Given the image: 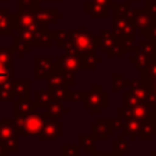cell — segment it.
Listing matches in <instances>:
<instances>
[{
    "label": "cell",
    "instance_id": "1",
    "mask_svg": "<svg viewBox=\"0 0 156 156\" xmlns=\"http://www.w3.org/2000/svg\"><path fill=\"white\" fill-rule=\"evenodd\" d=\"M67 40L63 44L66 52L73 54L79 58L96 55V37L87 29H71L67 30Z\"/></svg>",
    "mask_w": 156,
    "mask_h": 156
},
{
    "label": "cell",
    "instance_id": "2",
    "mask_svg": "<svg viewBox=\"0 0 156 156\" xmlns=\"http://www.w3.org/2000/svg\"><path fill=\"white\" fill-rule=\"evenodd\" d=\"M113 9V34L117 38V40L122 44L123 40L134 37V23H133V10L130 9V5L128 1L119 4V2H112Z\"/></svg>",
    "mask_w": 156,
    "mask_h": 156
},
{
    "label": "cell",
    "instance_id": "3",
    "mask_svg": "<svg viewBox=\"0 0 156 156\" xmlns=\"http://www.w3.org/2000/svg\"><path fill=\"white\" fill-rule=\"evenodd\" d=\"M48 115L45 113H30L26 116H17L12 118V122L20 135H38L40 134Z\"/></svg>",
    "mask_w": 156,
    "mask_h": 156
},
{
    "label": "cell",
    "instance_id": "4",
    "mask_svg": "<svg viewBox=\"0 0 156 156\" xmlns=\"http://www.w3.org/2000/svg\"><path fill=\"white\" fill-rule=\"evenodd\" d=\"M80 101L91 113H100L107 107V93L100 85H91L90 90L80 91Z\"/></svg>",
    "mask_w": 156,
    "mask_h": 156
},
{
    "label": "cell",
    "instance_id": "5",
    "mask_svg": "<svg viewBox=\"0 0 156 156\" xmlns=\"http://www.w3.org/2000/svg\"><path fill=\"white\" fill-rule=\"evenodd\" d=\"M21 40L32 46H51L52 38L50 35V30L48 28H24L20 29L18 34H16Z\"/></svg>",
    "mask_w": 156,
    "mask_h": 156
},
{
    "label": "cell",
    "instance_id": "6",
    "mask_svg": "<svg viewBox=\"0 0 156 156\" xmlns=\"http://www.w3.org/2000/svg\"><path fill=\"white\" fill-rule=\"evenodd\" d=\"M18 132L12 122V118H4L0 123V143L7 152L18 151Z\"/></svg>",
    "mask_w": 156,
    "mask_h": 156
},
{
    "label": "cell",
    "instance_id": "7",
    "mask_svg": "<svg viewBox=\"0 0 156 156\" xmlns=\"http://www.w3.org/2000/svg\"><path fill=\"white\" fill-rule=\"evenodd\" d=\"M95 37H96L98 45L101 48L104 52L107 54L108 57H113V56L123 57L124 56V50L112 32L104 29L100 35H95Z\"/></svg>",
    "mask_w": 156,
    "mask_h": 156
},
{
    "label": "cell",
    "instance_id": "8",
    "mask_svg": "<svg viewBox=\"0 0 156 156\" xmlns=\"http://www.w3.org/2000/svg\"><path fill=\"white\" fill-rule=\"evenodd\" d=\"M12 20L13 30H20L24 28H46L39 24L35 18L34 11H18L17 13H10Z\"/></svg>",
    "mask_w": 156,
    "mask_h": 156
},
{
    "label": "cell",
    "instance_id": "9",
    "mask_svg": "<svg viewBox=\"0 0 156 156\" xmlns=\"http://www.w3.org/2000/svg\"><path fill=\"white\" fill-rule=\"evenodd\" d=\"M152 116L151 107L147 102H141L133 107H119L118 108V117L119 118H135L139 121H144Z\"/></svg>",
    "mask_w": 156,
    "mask_h": 156
},
{
    "label": "cell",
    "instance_id": "10",
    "mask_svg": "<svg viewBox=\"0 0 156 156\" xmlns=\"http://www.w3.org/2000/svg\"><path fill=\"white\" fill-rule=\"evenodd\" d=\"M60 72L67 73V74H76L82 69V61L78 56L66 52L65 55L60 56L56 62V68Z\"/></svg>",
    "mask_w": 156,
    "mask_h": 156
},
{
    "label": "cell",
    "instance_id": "11",
    "mask_svg": "<svg viewBox=\"0 0 156 156\" xmlns=\"http://www.w3.org/2000/svg\"><path fill=\"white\" fill-rule=\"evenodd\" d=\"M90 135L91 138L96 140H106L110 135L113 134V126L112 119L110 118H98L95 123L90 126Z\"/></svg>",
    "mask_w": 156,
    "mask_h": 156
},
{
    "label": "cell",
    "instance_id": "12",
    "mask_svg": "<svg viewBox=\"0 0 156 156\" xmlns=\"http://www.w3.org/2000/svg\"><path fill=\"white\" fill-rule=\"evenodd\" d=\"M133 23L135 29L140 30V33L143 34L145 30H147L149 28H151L152 26L156 24V18H154L145 7H135L133 9Z\"/></svg>",
    "mask_w": 156,
    "mask_h": 156
},
{
    "label": "cell",
    "instance_id": "13",
    "mask_svg": "<svg viewBox=\"0 0 156 156\" xmlns=\"http://www.w3.org/2000/svg\"><path fill=\"white\" fill-rule=\"evenodd\" d=\"M110 7H112L111 0H89L85 2V12L91 18H107Z\"/></svg>",
    "mask_w": 156,
    "mask_h": 156
},
{
    "label": "cell",
    "instance_id": "14",
    "mask_svg": "<svg viewBox=\"0 0 156 156\" xmlns=\"http://www.w3.org/2000/svg\"><path fill=\"white\" fill-rule=\"evenodd\" d=\"M35 18L43 27H46L48 24H56L60 18L63 17L61 12H58L57 7H41L39 6L34 11Z\"/></svg>",
    "mask_w": 156,
    "mask_h": 156
},
{
    "label": "cell",
    "instance_id": "15",
    "mask_svg": "<svg viewBox=\"0 0 156 156\" xmlns=\"http://www.w3.org/2000/svg\"><path fill=\"white\" fill-rule=\"evenodd\" d=\"M56 68L51 57H37L34 60V77L38 80L46 79Z\"/></svg>",
    "mask_w": 156,
    "mask_h": 156
},
{
    "label": "cell",
    "instance_id": "16",
    "mask_svg": "<svg viewBox=\"0 0 156 156\" xmlns=\"http://www.w3.org/2000/svg\"><path fill=\"white\" fill-rule=\"evenodd\" d=\"M63 134V127L58 122V119L49 118L46 119L41 132H40V140L41 141H48V140H55L58 136Z\"/></svg>",
    "mask_w": 156,
    "mask_h": 156
},
{
    "label": "cell",
    "instance_id": "17",
    "mask_svg": "<svg viewBox=\"0 0 156 156\" xmlns=\"http://www.w3.org/2000/svg\"><path fill=\"white\" fill-rule=\"evenodd\" d=\"M46 89L51 90L54 88H58V87H71L74 85V76L73 74H67L63 72H60L57 69H55L46 79Z\"/></svg>",
    "mask_w": 156,
    "mask_h": 156
},
{
    "label": "cell",
    "instance_id": "18",
    "mask_svg": "<svg viewBox=\"0 0 156 156\" xmlns=\"http://www.w3.org/2000/svg\"><path fill=\"white\" fill-rule=\"evenodd\" d=\"M129 87H130L129 91L133 96H135L140 102H146L149 95V87L141 78L138 80H130Z\"/></svg>",
    "mask_w": 156,
    "mask_h": 156
},
{
    "label": "cell",
    "instance_id": "19",
    "mask_svg": "<svg viewBox=\"0 0 156 156\" xmlns=\"http://www.w3.org/2000/svg\"><path fill=\"white\" fill-rule=\"evenodd\" d=\"M29 80L28 79H12V95L18 100H29Z\"/></svg>",
    "mask_w": 156,
    "mask_h": 156
},
{
    "label": "cell",
    "instance_id": "20",
    "mask_svg": "<svg viewBox=\"0 0 156 156\" xmlns=\"http://www.w3.org/2000/svg\"><path fill=\"white\" fill-rule=\"evenodd\" d=\"M154 135H156V122H155V115L152 113L151 117H149L141 122L139 136L141 140L147 141V140H151Z\"/></svg>",
    "mask_w": 156,
    "mask_h": 156
},
{
    "label": "cell",
    "instance_id": "21",
    "mask_svg": "<svg viewBox=\"0 0 156 156\" xmlns=\"http://www.w3.org/2000/svg\"><path fill=\"white\" fill-rule=\"evenodd\" d=\"M123 119V129L124 135L129 136V140H135L136 135H139V130L141 127V122L135 118H122Z\"/></svg>",
    "mask_w": 156,
    "mask_h": 156
},
{
    "label": "cell",
    "instance_id": "22",
    "mask_svg": "<svg viewBox=\"0 0 156 156\" xmlns=\"http://www.w3.org/2000/svg\"><path fill=\"white\" fill-rule=\"evenodd\" d=\"M13 33L12 20L7 7H0V35H11Z\"/></svg>",
    "mask_w": 156,
    "mask_h": 156
},
{
    "label": "cell",
    "instance_id": "23",
    "mask_svg": "<svg viewBox=\"0 0 156 156\" xmlns=\"http://www.w3.org/2000/svg\"><path fill=\"white\" fill-rule=\"evenodd\" d=\"M35 104L30 100H18L13 102V117L26 116L35 112Z\"/></svg>",
    "mask_w": 156,
    "mask_h": 156
},
{
    "label": "cell",
    "instance_id": "24",
    "mask_svg": "<svg viewBox=\"0 0 156 156\" xmlns=\"http://www.w3.org/2000/svg\"><path fill=\"white\" fill-rule=\"evenodd\" d=\"M69 108L63 106L62 102H58L56 100H52L48 106H46V115L49 118L54 119H60L63 117L65 113H68Z\"/></svg>",
    "mask_w": 156,
    "mask_h": 156
},
{
    "label": "cell",
    "instance_id": "25",
    "mask_svg": "<svg viewBox=\"0 0 156 156\" xmlns=\"http://www.w3.org/2000/svg\"><path fill=\"white\" fill-rule=\"evenodd\" d=\"M141 72V79L146 83L147 87L156 83V58L151 60L144 68L140 69Z\"/></svg>",
    "mask_w": 156,
    "mask_h": 156
},
{
    "label": "cell",
    "instance_id": "26",
    "mask_svg": "<svg viewBox=\"0 0 156 156\" xmlns=\"http://www.w3.org/2000/svg\"><path fill=\"white\" fill-rule=\"evenodd\" d=\"M129 61L134 65V67L136 69H141V68H144L151 61V57L146 52H144L139 46H136L135 50H134V56L130 57Z\"/></svg>",
    "mask_w": 156,
    "mask_h": 156
},
{
    "label": "cell",
    "instance_id": "27",
    "mask_svg": "<svg viewBox=\"0 0 156 156\" xmlns=\"http://www.w3.org/2000/svg\"><path fill=\"white\" fill-rule=\"evenodd\" d=\"M51 101H52V98H51V94L48 89L35 91V94H34L35 107H46Z\"/></svg>",
    "mask_w": 156,
    "mask_h": 156
},
{
    "label": "cell",
    "instance_id": "28",
    "mask_svg": "<svg viewBox=\"0 0 156 156\" xmlns=\"http://www.w3.org/2000/svg\"><path fill=\"white\" fill-rule=\"evenodd\" d=\"M13 100L12 95V80H7L0 84V102H9Z\"/></svg>",
    "mask_w": 156,
    "mask_h": 156
},
{
    "label": "cell",
    "instance_id": "29",
    "mask_svg": "<svg viewBox=\"0 0 156 156\" xmlns=\"http://www.w3.org/2000/svg\"><path fill=\"white\" fill-rule=\"evenodd\" d=\"M50 94H51V98L52 100H56L58 102H66L67 101V95H68V87L65 85V87H58V88H54L51 90H49Z\"/></svg>",
    "mask_w": 156,
    "mask_h": 156
},
{
    "label": "cell",
    "instance_id": "30",
    "mask_svg": "<svg viewBox=\"0 0 156 156\" xmlns=\"http://www.w3.org/2000/svg\"><path fill=\"white\" fill-rule=\"evenodd\" d=\"M13 48H0V62L9 66L13 67Z\"/></svg>",
    "mask_w": 156,
    "mask_h": 156
},
{
    "label": "cell",
    "instance_id": "31",
    "mask_svg": "<svg viewBox=\"0 0 156 156\" xmlns=\"http://www.w3.org/2000/svg\"><path fill=\"white\" fill-rule=\"evenodd\" d=\"M12 48H13V51H16L20 57H23L30 50V46L27 43H24L23 40H21L17 35H13V46Z\"/></svg>",
    "mask_w": 156,
    "mask_h": 156
},
{
    "label": "cell",
    "instance_id": "32",
    "mask_svg": "<svg viewBox=\"0 0 156 156\" xmlns=\"http://www.w3.org/2000/svg\"><path fill=\"white\" fill-rule=\"evenodd\" d=\"M49 30H50L52 41H55L60 48H62L67 40V35H68L67 30H63V29H49Z\"/></svg>",
    "mask_w": 156,
    "mask_h": 156
},
{
    "label": "cell",
    "instance_id": "33",
    "mask_svg": "<svg viewBox=\"0 0 156 156\" xmlns=\"http://www.w3.org/2000/svg\"><path fill=\"white\" fill-rule=\"evenodd\" d=\"M139 48H140L144 52H146V54L151 57V60L156 58V45H155L154 41L147 40V39H144V40L140 41Z\"/></svg>",
    "mask_w": 156,
    "mask_h": 156
},
{
    "label": "cell",
    "instance_id": "34",
    "mask_svg": "<svg viewBox=\"0 0 156 156\" xmlns=\"http://www.w3.org/2000/svg\"><path fill=\"white\" fill-rule=\"evenodd\" d=\"M82 61V68H96L98 63L102 61L101 57H98L96 55H90L80 58Z\"/></svg>",
    "mask_w": 156,
    "mask_h": 156
},
{
    "label": "cell",
    "instance_id": "35",
    "mask_svg": "<svg viewBox=\"0 0 156 156\" xmlns=\"http://www.w3.org/2000/svg\"><path fill=\"white\" fill-rule=\"evenodd\" d=\"M129 82L123 74H113V83H112V87H113V90L115 91H121L126 88V85H129Z\"/></svg>",
    "mask_w": 156,
    "mask_h": 156
},
{
    "label": "cell",
    "instance_id": "36",
    "mask_svg": "<svg viewBox=\"0 0 156 156\" xmlns=\"http://www.w3.org/2000/svg\"><path fill=\"white\" fill-rule=\"evenodd\" d=\"M79 145L82 147H84V150L88 151V152H91V151L96 150L95 140L91 138V135H80L79 136Z\"/></svg>",
    "mask_w": 156,
    "mask_h": 156
},
{
    "label": "cell",
    "instance_id": "37",
    "mask_svg": "<svg viewBox=\"0 0 156 156\" xmlns=\"http://www.w3.org/2000/svg\"><path fill=\"white\" fill-rule=\"evenodd\" d=\"M13 79V68L0 62V84Z\"/></svg>",
    "mask_w": 156,
    "mask_h": 156
},
{
    "label": "cell",
    "instance_id": "38",
    "mask_svg": "<svg viewBox=\"0 0 156 156\" xmlns=\"http://www.w3.org/2000/svg\"><path fill=\"white\" fill-rule=\"evenodd\" d=\"M113 151L118 154H124L128 151V141L124 139V135L119 134L118 139L113 141Z\"/></svg>",
    "mask_w": 156,
    "mask_h": 156
},
{
    "label": "cell",
    "instance_id": "39",
    "mask_svg": "<svg viewBox=\"0 0 156 156\" xmlns=\"http://www.w3.org/2000/svg\"><path fill=\"white\" fill-rule=\"evenodd\" d=\"M39 6L37 0H20L18 2L20 11H35Z\"/></svg>",
    "mask_w": 156,
    "mask_h": 156
},
{
    "label": "cell",
    "instance_id": "40",
    "mask_svg": "<svg viewBox=\"0 0 156 156\" xmlns=\"http://www.w3.org/2000/svg\"><path fill=\"white\" fill-rule=\"evenodd\" d=\"M79 146L67 145L62 147V156H79Z\"/></svg>",
    "mask_w": 156,
    "mask_h": 156
},
{
    "label": "cell",
    "instance_id": "41",
    "mask_svg": "<svg viewBox=\"0 0 156 156\" xmlns=\"http://www.w3.org/2000/svg\"><path fill=\"white\" fill-rule=\"evenodd\" d=\"M141 35H144V37H145V39L154 41V43H155V45H156V24H155V26H152L151 28H149L147 30H145Z\"/></svg>",
    "mask_w": 156,
    "mask_h": 156
},
{
    "label": "cell",
    "instance_id": "42",
    "mask_svg": "<svg viewBox=\"0 0 156 156\" xmlns=\"http://www.w3.org/2000/svg\"><path fill=\"white\" fill-rule=\"evenodd\" d=\"M145 9L154 18H156V0H146Z\"/></svg>",
    "mask_w": 156,
    "mask_h": 156
},
{
    "label": "cell",
    "instance_id": "43",
    "mask_svg": "<svg viewBox=\"0 0 156 156\" xmlns=\"http://www.w3.org/2000/svg\"><path fill=\"white\" fill-rule=\"evenodd\" d=\"M67 101L68 102H78V101H80V91L69 90L68 95H67Z\"/></svg>",
    "mask_w": 156,
    "mask_h": 156
},
{
    "label": "cell",
    "instance_id": "44",
    "mask_svg": "<svg viewBox=\"0 0 156 156\" xmlns=\"http://www.w3.org/2000/svg\"><path fill=\"white\" fill-rule=\"evenodd\" d=\"M90 154H91V156H123V154H118V152H115V151L99 154V152H96V150H95V151H91Z\"/></svg>",
    "mask_w": 156,
    "mask_h": 156
},
{
    "label": "cell",
    "instance_id": "45",
    "mask_svg": "<svg viewBox=\"0 0 156 156\" xmlns=\"http://www.w3.org/2000/svg\"><path fill=\"white\" fill-rule=\"evenodd\" d=\"M112 126H113V129H119V128H123V119L122 118H115L112 119Z\"/></svg>",
    "mask_w": 156,
    "mask_h": 156
},
{
    "label": "cell",
    "instance_id": "46",
    "mask_svg": "<svg viewBox=\"0 0 156 156\" xmlns=\"http://www.w3.org/2000/svg\"><path fill=\"white\" fill-rule=\"evenodd\" d=\"M0 156H7V150L4 147L1 143H0Z\"/></svg>",
    "mask_w": 156,
    "mask_h": 156
},
{
    "label": "cell",
    "instance_id": "47",
    "mask_svg": "<svg viewBox=\"0 0 156 156\" xmlns=\"http://www.w3.org/2000/svg\"><path fill=\"white\" fill-rule=\"evenodd\" d=\"M46 1H49V2H61L62 0H46Z\"/></svg>",
    "mask_w": 156,
    "mask_h": 156
},
{
    "label": "cell",
    "instance_id": "48",
    "mask_svg": "<svg viewBox=\"0 0 156 156\" xmlns=\"http://www.w3.org/2000/svg\"><path fill=\"white\" fill-rule=\"evenodd\" d=\"M44 1H46V0H37V2H38V4H39V5H40V4H43V2H44Z\"/></svg>",
    "mask_w": 156,
    "mask_h": 156
},
{
    "label": "cell",
    "instance_id": "49",
    "mask_svg": "<svg viewBox=\"0 0 156 156\" xmlns=\"http://www.w3.org/2000/svg\"><path fill=\"white\" fill-rule=\"evenodd\" d=\"M9 1H11V0H0V2H9Z\"/></svg>",
    "mask_w": 156,
    "mask_h": 156
},
{
    "label": "cell",
    "instance_id": "50",
    "mask_svg": "<svg viewBox=\"0 0 156 156\" xmlns=\"http://www.w3.org/2000/svg\"><path fill=\"white\" fill-rule=\"evenodd\" d=\"M130 1H132V2H139L140 0H130Z\"/></svg>",
    "mask_w": 156,
    "mask_h": 156
},
{
    "label": "cell",
    "instance_id": "51",
    "mask_svg": "<svg viewBox=\"0 0 156 156\" xmlns=\"http://www.w3.org/2000/svg\"><path fill=\"white\" fill-rule=\"evenodd\" d=\"M151 156H156V152H152V154H151Z\"/></svg>",
    "mask_w": 156,
    "mask_h": 156
},
{
    "label": "cell",
    "instance_id": "52",
    "mask_svg": "<svg viewBox=\"0 0 156 156\" xmlns=\"http://www.w3.org/2000/svg\"><path fill=\"white\" fill-rule=\"evenodd\" d=\"M155 115V122H156V113H154Z\"/></svg>",
    "mask_w": 156,
    "mask_h": 156
}]
</instances>
